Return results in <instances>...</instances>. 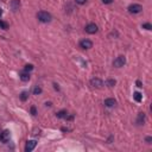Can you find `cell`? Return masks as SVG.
<instances>
[{"label": "cell", "mask_w": 152, "mask_h": 152, "mask_svg": "<svg viewBox=\"0 0 152 152\" xmlns=\"http://www.w3.org/2000/svg\"><path fill=\"white\" fill-rule=\"evenodd\" d=\"M115 105H116V100H115V99H106V100H105V106H106V107H108V108L114 107Z\"/></svg>", "instance_id": "10"}, {"label": "cell", "mask_w": 152, "mask_h": 152, "mask_svg": "<svg viewBox=\"0 0 152 152\" xmlns=\"http://www.w3.org/2000/svg\"><path fill=\"white\" fill-rule=\"evenodd\" d=\"M90 86L94 88H101L103 86V81L98 79V77H94V79L90 80Z\"/></svg>", "instance_id": "4"}, {"label": "cell", "mask_w": 152, "mask_h": 152, "mask_svg": "<svg viewBox=\"0 0 152 152\" xmlns=\"http://www.w3.org/2000/svg\"><path fill=\"white\" fill-rule=\"evenodd\" d=\"M125 63H126V58H125V56H118V57L113 61V65H114L115 68H121V67L125 65Z\"/></svg>", "instance_id": "2"}, {"label": "cell", "mask_w": 152, "mask_h": 152, "mask_svg": "<svg viewBox=\"0 0 152 152\" xmlns=\"http://www.w3.org/2000/svg\"><path fill=\"white\" fill-rule=\"evenodd\" d=\"M102 3H103V4H112L113 0H102Z\"/></svg>", "instance_id": "24"}, {"label": "cell", "mask_w": 152, "mask_h": 152, "mask_svg": "<svg viewBox=\"0 0 152 152\" xmlns=\"http://www.w3.org/2000/svg\"><path fill=\"white\" fill-rule=\"evenodd\" d=\"M137 123L139 124V125H141V124L145 123V113H139V114H138Z\"/></svg>", "instance_id": "13"}, {"label": "cell", "mask_w": 152, "mask_h": 152, "mask_svg": "<svg viewBox=\"0 0 152 152\" xmlns=\"http://www.w3.org/2000/svg\"><path fill=\"white\" fill-rule=\"evenodd\" d=\"M145 140H146V143H147V144H151L152 138L151 137H146V139H145Z\"/></svg>", "instance_id": "23"}, {"label": "cell", "mask_w": 152, "mask_h": 152, "mask_svg": "<svg viewBox=\"0 0 152 152\" xmlns=\"http://www.w3.org/2000/svg\"><path fill=\"white\" fill-rule=\"evenodd\" d=\"M86 32L89 33V35H94V33L98 32V26L95 25V24H93V23L88 24V25L86 26Z\"/></svg>", "instance_id": "6"}, {"label": "cell", "mask_w": 152, "mask_h": 152, "mask_svg": "<svg viewBox=\"0 0 152 152\" xmlns=\"http://www.w3.org/2000/svg\"><path fill=\"white\" fill-rule=\"evenodd\" d=\"M75 3L76 4H79V5H84L87 3V0H75Z\"/></svg>", "instance_id": "21"}, {"label": "cell", "mask_w": 152, "mask_h": 152, "mask_svg": "<svg viewBox=\"0 0 152 152\" xmlns=\"http://www.w3.org/2000/svg\"><path fill=\"white\" fill-rule=\"evenodd\" d=\"M54 86H55V89H57V90H58V89H59V88H58V84L54 83Z\"/></svg>", "instance_id": "26"}, {"label": "cell", "mask_w": 152, "mask_h": 152, "mask_svg": "<svg viewBox=\"0 0 152 152\" xmlns=\"http://www.w3.org/2000/svg\"><path fill=\"white\" fill-rule=\"evenodd\" d=\"M36 145H37V141L36 140H29L27 143H26V145H25V151L26 152L32 151L33 148L36 147Z\"/></svg>", "instance_id": "7"}, {"label": "cell", "mask_w": 152, "mask_h": 152, "mask_svg": "<svg viewBox=\"0 0 152 152\" xmlns=\"http://www.w3.org/2000/svg\"><path fill=\"white\" fill-rule=\"evenodd\" d=\"M80 47L82 48V49H86V50L92 49V48H93V42L89 39H82L80 42Z\"/></svg>", "instance_id": "5"}, {"label": "cell", "mask_w": 152, "mask_h": 152, "mask_svg": "<svg viewBox=\"0 0 152 152\" xmlns=\"http://www.w3.org/2000/svg\"><path fill=\"white\" fill-rule=\"evenodd\" d=\"M141 11H143V6L139 4H132L128 6V12H130V13L137 14V13H140Z\"/></svg>", "instance_id": "3"}, {"label": "cell", "mask_w": 152, "mask_h": 152, "mask_svg": "<svg viewBox=\"0 0 152 152\" xmlns=\"http://www.w3.org/2000/svg\"><path fill=\"white\" fill-rule=\"evenodd\" d=\"M37 18H38V20L42 23H50L51 19H52V17H51V14L49 13V12H45V11H40L37 13Z\"/></svg>", "instance_id": "1"}, {"label": "cell", "mask_w": 152, "mask_h": 152, "mask_svg": "<svg viewBox=\"0 0 152 152\" xmlns=\"http://www.w3.org/2000/svg\"><path fill=\"white\" fill-rule=\"evenodd\" d=\"M1 16H3V11H1V10H0V17H1Z\"/></svg>", "instance_id": "27"}, {"label": "cell", "mask_w": 152, "mask_h": 152, "mask_svg": "<svg viewBox=\"0 0 152 152\" xmlns=\"http://www.w3.org/2000/svg\"><path fill=\"white\" fill-rule=\"evenodd\" d=\"M143 29H145V30H152V25L150 24V23H145V24H143Z\"/></svg>", "instance_id": "19"}, {"label": "cell", "mask_w": 152, "mask_h": 152, "mask_svg": "<svg viewBox=\"0 0 152 152\" xmlns=\"http://www.w3.org/2000/svg\"><path fill=\"white\" fill-rule=\"evenodd\" d=\"M133 98H134V100H135L137 102H140L141 100H143V95H141L140 93H138V92H135V93L133 94Z\"/></svg>", "instance_id": "15"}, {"label": "cell", "mask_w": 152, "mask_h": 152, "mask_svg": "<svg viewBox=\"0 0 152 152\" xmlns=\"http://www.w3.org/2000/svg\"><path fill=\"white\" fill-rule=\"evenodd\" d=\"M115 83H116V81L113 80V79H108V80L106 81V86H107V87H109V88L114 87V86H115Z\"/></svg>", "instance_id": "14"}, {"label": "cell", "mask_w": 152, "mask_h": 152, "mask_svg": "<svg viewBox=\"0 0 152 152\" xmlns=\"http://www.w3.org/2000/svg\"><path fill=\"white\" fill-rule=\"evenodd\" d=\"M27 96H29V95H27V93H26V92H23L22 95H20V99H22V101H26V100H27Z\"/></svg>", "instance_id": "20"}, {"label": "cell", "mask_w": 152, "mask_h": 152, "mask_svg": "<svg viewBox=\"0 0 152 152\" xmlns=\"http://www.w3.org/2000/svg\"><path fill=\"white\" fill-rule=\"evenodd\" d=\"M31 70H33V65L32 64H26L25 68H24V71L29 72V71H31Z\"/></svg>", "instance_id": "18"}, {"label": "cell", "mask_w": 152, "mask_h": 152, "mask_svg": "<svg viewBox=\"0 0 152 152\" xmlns=\"http://www.w3.org/2000/svg\"><path fill=\"white\" fill-rule=\"evenodd\" d=\"M40 93H42V88L39 86H36V87L33 88V94L35 95H39Z\"/></svg>", "instance_id": "17"}, {"label": "cell", "mask_w": 152, "mask_h": 152, "mask_svg": "<svg viewBox=\"0 0 152 152\" xmlns=\"http://www.w3.org/2000/svg\"><path fill=\"white\" fill-rule=\"evenodd\" d=\"M135 84H137V87H139V88H141V87H143V83H141V82H140V81H139V80H138L137 82H135Z\"/></svg>", "instance_id": "25"}, {"label": "cell", "mask_w": 152, "mask_h": 152, "mask_svg": "<svg viewBox=\"0 0 152 152\" xmlns=\"http://www.w3.org/2000/svg\"><path fill=\"white\" fill-rule=\"evenodd\" d=\"M67 115H68V113H67V111H65V109H62V111H59V112L56 113V116H57V118H59V119L67 118Z\"/></svg>", "instance_id": "12"}, {"label": "cell", "mask_w": 152, "mask_h": 152, "mask_svg": "<svg viewBox=\"0 0 152 152\" xmlns=\"http://www.w3.org/2000/svg\"><path fill=\"white\" fill-rule=\"evenodd\" d=\"M31 114H32V115H36V114H37L36 107H31Z\"/></svg>", "instance_id": "22"}, {"label": "cell", "mask_w": 152, "mask_h": 152, "mask_svg": "<svg viewBox=\"0 0 152 152\" xmlns=\"http://www.w3.org/2000/svg\"><path fill=\"white\" fill-rule=\"evenodd\" d=\"M0 29L7 30L8 29V24L6 22H4V20H0Z\"/></svg>", "instance_id": "16"}, {"label": "cell", "mask_w": 152, "mask_h": 152, "mask_svg": "<svg viewBox=\"0 0 152 152\" xmlns=\"http://www.w3.org/2000/svg\"><path fill=\"white\" fill-rule=\"evenodd\" d=\"M20 80H22L23 82H27V81L30 80V74L26 71L22 72V74H20Z\"/></svg>", "instance_id": "11"}, {"label": "cell", "mask_w": 152, "mask_h": 152, "mask_svg": "<svg viewBox=\"0 0 152 152\" xmlns=\"http://www.w3.org/2000/svg\"><path fill=\"white\" fill-rule=\"evenodd\" d=\"M10 6H11L12 11L17 12L19 10V7H20V1H19V0H12L11 4H10Z\"/></svg>", "instance_id": "9"}, {"label": "cell", "mask_w": 152, "mask_h": 152, "mask_svg": "<svg viewBox=\"0 0 152 152\" xmlns=\"http://www.w3.org/2000/svg\"><path fill=\"white\" fill-rule=\"evenodd\" d=\"M10 131H7V130H5L3 133L0 134V140L3 141V143H7L8 140H10Z\"/></svg>", "instance_id": "8"}]
</instances>
